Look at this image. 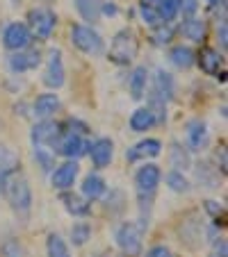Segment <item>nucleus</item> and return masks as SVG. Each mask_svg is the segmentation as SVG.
I'll list each match as a JSON object with an SVG mask.
<instances>
[{
  "mask_svg": "<svg viewBox=\"0 0 228 257\" xmlns=\"http://www.w3.org/2000/svg\"><path fill=\"white\" fill-rule=\"evenodd\" d=\"M176 3H178V14H183L185 19L196 16L199 12V0H176Z\"/></svg>",
  "mask_w": 228,
  "mask_h": 257,
  "instance_id": "nucleus-38",
  "label": "nucleus"
},
{
  "mask_svg": "<svg viewBox=\"0 0 228 257\" xmlns=\"http://www.w3.org/2000/svg\"><path fill=\"white\" fill-rule=\"evenodd\" d=\"M7 64H10V68L14 73H25V71H34V68L41 64V53L39 50H19V53H14L10 59H7Z\"/></svg>",
  "mask_w": 228,
  "mask_h": 257,
  "instance_id": "nucleus-15",
  "label": "nucleus"
},
{
  "mask_svg": "<svg viewBox=\"0 0 228 257\" xmlns=\"http://www.w3.org/2000/svg\"><path fill=\"white\" fill-rule=\"evenodd\" d=\"M196 182L205 189H217L219 187V175L210 162H199L196 164Z\"/></svg>",
  "mask_w": 228,
  "mask_h": 257,
  "instance_id": "nucleus-25",
  "label": "nucleus"
},
{
  "mask_svg": "<svg viewBox=\"0 0 228 257\" xmlns=\"http://www.w3.org/2000/svg\"><path fill=\"white\" fill-rule=\"evenodd\" d=\"M169 162L174 166V171H185L192 166V157H189V151L180 144H171L169 148Z\"/></svg>",
  "mask_w": 228,
  "mask_h": 257,
  "instance_id": "nucleus-29",
  "label": "nucleus"
},
{
  "mask_svg": "<svg viewBox=\"0 0 228 257\" xmlns=\"http://www.w3.org/2000/svg\"><path fill=\"white\" fill-rule=\"evenodd\" d=\"M30 44H32V32H30V28L25 23H10L5 28V32H3V46L7 50L19 53V50L28 48Z\"/></svg>",
  "mask_w": 228,
  "mask_h": 257,
  "instance_id": "nucleus-8",
  "label": "nucleus"
},
{
  "mask_svg": "<svg viewBox=\"0 0 228 257\" xmlns=\"http://www.w3.org/2000/svg\"><path fill=\"white\" fill-rule=\"evenodd\" d=\"M0 196H5L7 203L12 205L16 214H28L30 207H32V191H30L28 180L16 171L10 178L3 182V189H0Z\"/></svg>",
  "mask_w": 228,
  "mask_h": 257,
  "instance_id": "nucleus-2",
  "label": "nucleus"
},
{
  "mask_svg": "<svg viewBox=\"0 0 228 257\" xmlns=\"http://www.w3.org/2000/svg\"><path fill=\"white\" fill-rule=\"evenodd\" d=\"M217 37H219V44H221V48H226V37H228V28H226V23H221L219 25V32H217Z\"/></svg>",
  "mask_w": 228,
  "mask_h": 257,
  "instance_id": "nucleus-43",
  "label": "nucleus"
},
{
  "mask_svg": "<svg viewBox=\"0 0 228 257\" xmlns=\"http://www.w3.org/2000/svg\"><path fill=\"white\" fill-rule=\"evenodd\" d=\"M146 257H171V250L167 246H153L146 252Z\"/></svg>",
  "mask_w": 228,
  "mask_h": 257,
  "instance_id": "nucleus-39",
  "label": "nucleus"
},
{
  "mask_svg": "<svg viewBox=\"0 0 228 257\" xmlns=\"http://www.w3.org/2000/svg\"><path fill=\"white\" fill-rule=\"evenodd\" d=\"M146 87H148V68L146 66H137L130 75V82H128V89H130V96L135 100H141L146 96Z\"/></svg>",
  "mask_w": 228,
  "mask_h": 257,
  "instance_id": "nucleus-22",
  "label": "nucleus"
},
{
  "mask_svg": "<svg viewBox=\"0 0 228 257\" xmlns=\"http://www.w3.org/2000/svg\"><path fill=\"white\" fill-rule=\"evenodd\" d=\"M137 53H139V39H137L135 30L123 28L114 34L110 50H107V59L117 66H128V64L135 62Z\"/></svg>",
  "mask_w": 228,
  "mask_h": 257,
  "instance_id": "nucleus-1",
  "label": "nucleus"
},
{
  "mask_svg": "<svg viewBox=\"0 0 228 257\" xmlns=\"http://www.w3.org/2000/svg\"><path fill=\"white\" fill-rule=\"evenodd\" d=\"M208 3H210V5H221L223 0H208Z\"/></svg>",
  "mask_w": 228,
  "mask_h": 257,
  "instance_id": "nucleus-44",
  "label": "nucleus"
},
{
  "mask_svg": "<svg viewBox=\"0 0 228 257\" xmlns=\"http://www.w3.org/2000/svg\"><path fill=\"white\" fill-rule=\"evenodd\" d=\"M205 209H208L212 216H219V214H221V205H219L217 200H205Z\"/></svg>",
  "mask_w": 228,
  "mask_h": 257,
  "instance_id": "nucleus-41",
  "label": "nucleus"
},
{
  "mask_svg": "<svg viewBox=\"0 0 228 257\" xmlns=\"http://www.w3.org/2000/svg\"><path fill=\"white\" fill-rule=\"evenodd\" d=\"M28 21H30L28 28H30V32H32V37H37V39H48L55 30V23H57V14H55L50 7H34V10H30Z\"/></svg>",
  "mask_w": 228,
  "mask_h": 257,
  "instance_id": "nucleus-5",
  "label": "nucleus"
},
{
  "mask_svg": "<svg viewBox=\"0 0 228 257\" xmlns=\"http://www.w3.org/2000/svg\"><path fill=\"white\" fill-rule=\"evenodd\" d=\"M73 3H75L80 19L87 21L89 25L101 21V0H73Z\"/></svg>",
  "mask_w": 228,
  "mask_h": 257,
  "instance_id": "nucleus-24",
  "label": "nucleus"
},
{
  "mask_svg": "<svg viewBox=\"0 0 228 257\" xmlns=\"http://www.w3.org/2000/svg\"><path fill=\"white\" fill-rule=\"evenodd\" d=\"M165 185L176 194H189L192 191V182L183 175V171H167L165 173Z\"/></svg>",
  "mask_w": 228,
  "mask_h": 257,
  "instance_id": "nucleus-28",
  "label": "nucleus"
},
{
  "mask_svg": "<svg viewBox=\"0 0 228 257\" xmlns=\"http://www.w3.org/2000/svg\"><path fill=\"white\" fill-rule=\"evenodd\" d=\"M162 153V141L160 139H141L139 144H135L132 148L126 151V160L128 162H139L146 157H158Z\"/></svg>",
  "mask_w": 228,
  "mask_h": 257,
  "instance_id": "nucleus-16",
  "label": "nucleus"
},
{
  "mask_svg": "<svg viewBox=\"0 0 228 257\" xmlns=\"http://www.w3.org/2000/svg\"><path fill=\"white\" fill-rule=\"evenodd\" d=\"M139 16L144 23H148L150 28L160 25V16H158V10L153 5H146V3H139Z\"/></svg>",
  "mask_w": 228,
  "mask_h": 257,
  "instance_id": "nucleus-37",
  "label": "nucleus"
},
{
  "mask_svg": "<svg viewBox=\"0 0 228 257\" xmlns=\"http://www.w3.org/2000/svg\"><path fill=\"white\" fill-rule=\"evenodd\" d=\"M148 112L156 118V125H165L167 123V100L162 96H158L156 91L148 93Z\"/></svg>",
  "mask_w": 228,
  "mask_h": 257,
  "instance_id": "nucleus-30",
  "label": "nucleus"
},
{
  "mask_svg": "<svg viewBox=\"0 0 228 257\" xmlns=\"http://www.w3.org/2000/svg\"><path fill=\"white\" fill-rule=\"evenodd\" d=\"M78 171H80L78 162H75V160H68V162L59 164L57 169L53 171V175H50V182H53V187L57 191H66V189H71V187L75 185Z\"/></svg>",
  "mask_w": 228,
  "mask_h": 257,
  "instance_id": "nucleus-12",
  "label": "nucleus"
},
{
  "mask_svg": "<svg viewBox=\"0 0 228 257\" xmlns=\"http://www.w3.org/2000/svg\"><path fill=\"white\" fill-rule=\"evenodd\" d=\"M117 5H114V3H101V16L103 14H110V16H114L117 14Z\"/></svg>",
  "mask_w": 228,
  "mask_h": 257,
  "instance_id": "nucleus-42",
  "label": "nucleus"
},
{
  "mask_svg": "<svg viewBox=\"0 0 228 257\" xmlns=\"http://www.w3.org/2000/svg\"><path fill=\"white\" fill-rule=\"evenodd\" d=\"M66 82V71H64V59H62V50L53 48L48 53V64H46V73H44V84L48 89H59Z\"/></svg>",
  "mask_w": 228,
  "mask_h": 257,
  "instance_id": "nucleus-9",
  "label": "nucleus"
},
{
  "mask_svg": "<svg viewBox=\"0 0 228 257\" xmlns=\"http://www.w3.org/2000/svg\"><path fill=\"white\" fill-rule=\"evenodd\" d=\"M87 153L96 169H105V166H110L112 157H114V144H112V139H107V137H98L96 141L89 144Z\"/></svg>",
  "mask_w": 228,
  "mask_h": 257,
  "instance_id": "nucleus-10",
  "label": "nucleus"
},
{
  "mask_svg": "<svg viewBox=\"0 0 228 257\" xmlns=\"http://www.w3.org/2000/svg\"><path fill=\"white\" fill-rule=\"evenodd\" d=\"M89 237H92V228H89L85 221H80V223H73L71 228V241L73 246H85V243L89 241Z\"/></svg>",
  "mask_w": 228,
  "mask_h": 257,
  "instance_id": "nucleus-34",
  "label": "nucleus"
},
{
  "mask_svg": "<svg viewBox=\"0 0 228 257\" xmlns=\"http://www.w3.org/2000/svg\"><path fill=\"white\" fill-rule=\"evenodd\" d=\"M158 16H160V23H169L178 16V3L176 0H160L158 3Z\"/></svg>",
  "mask_w": 228,
  "mask_h": 257,
  "instance_id": "nucleus-32",
  "label": "nucleus"
},
{
  "mask_svg": "<svg viewBox=\"0 0 228 257\" xmlns=\"http://www.w3.org/2000/svg\"><path fill=\"white\" fill-rule=\"evenodd\" d=\"M21 166V160L10 146L0 144V189H3V182L10 178L12 173H16Z\"/></svg>",
  "mask_w": 228,
  "mask_h": 257,
  "instance_id": "nucleus-18",
  "label": "nucleus"
},
{
  "mask_svg": "<svg viewBox=\"0 0 228 257\" xmlns=\"http://www.w3.org/2000/svg\"><path fill=\"white\" fill-rule=\"evenodd\" d=\"M153 91L158 93V96H162L167 102L174 98V93H176V82H174V75L171 73H167V71H158L156 73V78H153Z\"/></svg>",
  "mask_w": 228,
  "mask_h": 257,
  "instance_id": "nucleus-23",
  "label": "nucleus"
},
{
  "mask_svg": "<svg viewBox=\"0 0 228 257\" xmlns=\"http://www.w3.org/2000/svg\"><path fill=\"white\" fill-rule=\"evenodd\" d=\"M62 203L66 207V212L73 214V216H87L92 212V205L75 194H62Z\"/></svg>",
  "mask_w": 228,
  "mask_h": 257,
  "instance_id": "nucleus-27",
  "label": "nucleus"
},
{
  "mask_svg": "<svg viewBox=\"0 0 228 257\" xmlns=\"http://www.w3.org/2000/svg\"><path fill=\"white\" fill-rule=\"evenodd\" d=\"M180 32H183L185 39L194 41V44H201V41L205 39V34H208V25H205V21L199 19V16H189V19H185L183 23H180Z\"/></svg>",
  "mask_w": 228,
  "mask_h": 257,
  "instance_id": "nucleus-17",
  "label": "nucleus"
},
{
  "mask_svg": "<svg viewBox=\"0 0 228 257\" xmlns=\"http://www.w3.org/2000/svg\"><path fill=\"white\" fill-rule=\"evenodd\" d=\"M185 137H187V151L192 153H201L208 146V125H205L201 118H192L187 123V130H185Z\"/></svg>",
  "mask_w": 228,
  "mask_h": 257,
  "instance_id": "nucleus-13",
  "label": "nucleus"
},
{
  "mask_svg": "<svg viewBox=\"0 0 228 257\" xmlns=\"http://www.w3.org/2000/svg\"><path fill=\"white\" fill-rule=\"evenodd\" d=\"M150 39L156 46H167L171 39H174V30H171L169 23H160L153 28V34H150Z\"/></svg>",
  "mask_w": 228,
  "mask_h": 257,
  "instance_id": "nucleus-35",
  "label": "nucleus"
},
{
  "mask_svg": "<svg viewBox=\"0 0 228 257\" xmlns=\"http://www.w3.org/2000/svg\"><path fill=\"white\" fill-rule=\"evenodd\" d=\"M59 107H62V100H59L57 93H41L37 96V100L32 102V114L39 121H46V118L55 116L59 112Z\"/></svg>",
  "mask_w": 228,
  "mask_h": 257,
  "instance_id": "nucleus-14",
  "label": "nucleus"
},
{
  "mask_svg": "<svg viewBox=\"0 0 228 257\" xmlns=\"http://www.w3.org/2000/svg\"><path fill=\"white\" fill-rule=\"evenodd\" d=\"M160 182H162V171L158 164H144L135 173V189H137V198H139L141 209L144 207L148 209L153 205V196H156Z\"/></svg>",
  "mask_w": 228,
  "mask_h": 257,
  "instance_id": "nucleus-3",
  "label": "nucleus"
},
{
  "mask_svg": "<svg viewBox=\"0 0 228 257\" xmlns=\"http://www.w3.org/2000/svg\"><path fill=\"white\" fill-rule=\"evenodd\" d=\"M114 239H117V246L121 248L123 255L128 257H139L141 255V230L137 228V223H121L114 232Z\"/></svg>",
  "mask_w": 228,
  "mask_h": 257,
  "instance_id": "nucleus-7",
  "label": "nucleus"
},
{
  "mask_svg": "<svg viewBox=\"0 0 228 257\" xmlns=\"http://www.w3.org/2000/svg\"><path fill=\"white\" fill-rule=\"evenodd\" d=\"M0 255L3 257H28V250L23 248V243L16 241V239H5L0 243Z\"/></svg>",
  "mask_w": 228,
  "mask_h": 257,
  "instance_id": "nucleus-33",
  "label": "nucleus"
},
{
  "mask_svg": "<svg viewBox=\"0 0 228 257\" xmlns=\"http://www.w3.org/2000/svg\"><path fill=\"white\" fill-rule=\"evenodd\" d=\"M71 44L85 55H101L105 50L103 37L92 28V25L75 23L71 25Z\"/></svg>",
  "mask_w": 228,
  "mask_h": 257,
  "instance_id": "nucleus-4",
  "label": "nucleus"
},
{
  "mask_svg": "<svg viewBox=\"0 0 228 257\" xmlns=\"http://www.w3.org/2000/svg\"><path fill=\"white\" fill-rule=\"evenodd\" d=\"M59 132H62V127H59L55 121L46 118V121H39L37 125L32 127V132H30V141H32L34 148L53 146V141L59 137Z\"/></svg>",
  "mask_w": 228,
  "mask_h": 257,
  "instance_id": "nucleus-11",
  "label": "nucleus"
},
{
  "mask_svg": "<svg viewBox=\"0 0 228 257\" xmlns=\"http://www.w3.org/2000/svg\"><path fill=\"white\" fill-rule=\"evenodd\" d=\"M46 250H48V257H71L66 241L59 234H50L48 241H46Z\"/></svg>",
  "mask_w": 228,
  "mask_h": 257,
  "instance_id": "nucleus-31",
  "label": "nucleus"
},
{
  "mask_svg": "<svg viewBox=\"0 0 228 257\" xmlns=\"http://www.w3.org/2000/svg\"><path fill=\"white\" fill-rule=\"evenodd\" d=\"M80 191H83L85 200H98L107 191V185L98 173H89V175H85L83 185H80Z\"/></svg>",
  "mask_w": 228,
  "mask_h": 257,
  "instance_id": "nucleus-20",
  "label": "nucleus"
},
{
  "mask_svg": "<svg viewBox=\"0 0 228 257\" xmlns=\"http://www.w3.org/2000/svg\"><path fill=\"white\" fill-rule=\"evenodd\" d=\"M196 62H199L201 71H203L205 75H217L219 68H221L223 55L214 48H201V53L196 55Z\"/></svg>",
  "mask_w": 228,
  "mask_h": 257,
  "instance_id": "nucleus-19",
  "label": "nucleus"
},
{
  "mask_svg": "<svg viewBox=\"0 0 228 257\" xmlns=\"http://www.w3.org/2000/svg\"><path fill=\"white\" fill-rule=\"evenodd\" d=\"M156 125V118L148 112V107H137L130 116V130L132 132H146Z\"/></svg>",
  "mask_w": 228,
  "mask_h": 257,
  "instance_id": "nucleus-26",
  "label": "nucleus"
},
{
  "mask_svg": "<svg viewBox=\"0 0 228 257\" xmlns=\"http://www.w3.org/2000/svg\"><path fill=\"white\" fill-rule=\"evenodd\" d=\"M50 148H53L57 155L68 157V160H75V157H80V155L87 153L89 144L83 139V135H75V132H71V130H62L57 139L53 141Z\"/></svg>",
  "mask_w": 228,
  "mask_h": 257,
  "instance_id": "nucleus-6",
  "label": "nucleus"
},
{
  "mask_svg": "<svg viewBox=\"0 0 228 257\" xmlns=\"http://www.w3.org/2000/svg\"><path fill=\"white\" fill-rule=\"evenodd\" d=\"M34 160H37V166H41V171L44 173H48V171H53L55 166V157L50 155L46 148H34Z\"/></svg>",
  "mask_w": 228,
  "mask_h": 257,
  "instance_id": "nucleus-36",
  "label": "nucleus"
},
{
  "mask_svg": "<svg viewBox=\"0 0 228 257\" xmlns=\"http://www.w3.org/2000/svg\"><path fill=\"white\" fill-rule=\"evenodd\" d=\"M169 62L174 64L176 68L187 71V68H192L196 64V53L189 48V46H174V48L169 50Z\"/></svg>",
  "mask_w": 228,
  "mask_h": 257,
  "instance_id": "nucleus-21",
  "label": "nucleus"
},
{
  "mask_svg": "<svg viewBox=\"0 0 228 257\" xmlns=\"http://www.w3.org/2000/svg\"><path fill=\"white\" fill-rule=\"evenodd\" d=\"M212 257H226V241H223V239H214Z\"/></svg>",
  "mask_w": 228,
  "mask_h": 257,
  "instance_id": "nucleus-40",
  "label": "nucleus"
}]
</instances>
